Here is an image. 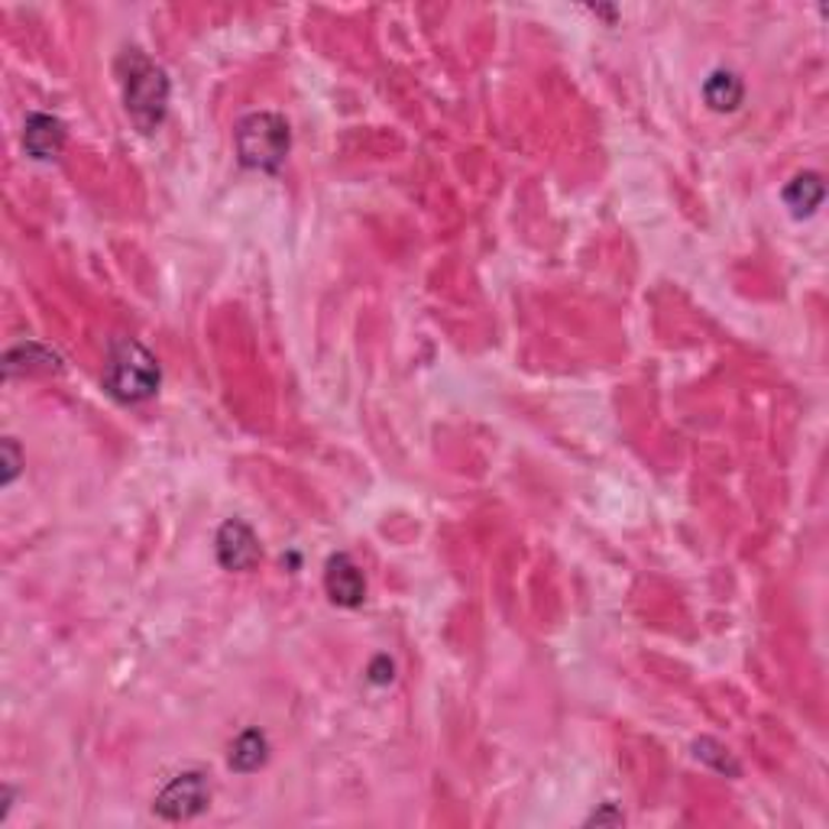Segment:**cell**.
<instances>
[{"instance_id": "1", "label": "cell", "mask_w": 829, "mask_h": 829, "mask_svg": "<svg viewBox=\"0 0 829 829\" xmlns=\"http://www.w3.org/2000/svg\"><path fill=\"white\" fill-rule=\"evenodd\" d=\"M104 390L118 402L137 405L153 398L159 390V363L143 344L123 337L111 344V356L104 366Z\"/></svg>"}, {"instance_id": "2", "label": "cell", "mask_w": 829, "mask_h": 829, "mask_svg": "<svg viewBox=\"0 0 829 829\" xmlns=\"http://www.w3.org/2000/svg\"><path fill=\"white\" fill-rule=\"evenodd\" d=\"M123 101H127V114L143 133H153L169 108V79L165 72L153 65L146 55L130 52V69L123 79Z\"/></svg>"}, {"instance_id": "3", "label": "cell", "mask_w": 829, "mask_h": 829, "mask_svg": "<svg viewBox=\"0 0 829 829\" xmlns=\"http://www.w3.org/2000/svg\"><path fill=\"white\" fill-rule=\"evenodd\" d=\"M289 146H292V133H289V123L279 114L260 111V114L240 120L237 156L246 169L276 172L289 156Z\"/></svg>"}, {"instance_id": "4", "label": "cell", "mask_w": 829, "mask_h": 829, "mask_svg": "<svg viewBox=\"0 0 829 829\" xmlns=\"http://www.w3.org/2000/svg\"><path fill=\"white\" fill-rule=\"evenodd\" d=\"M208 803H211V788H208L204 775L201 771H182L159 790V797L153 800V813L169 820V823H182V820L198 817Z\"/></svg>"}, {"instance_id": "5", "label": "cell", "mask_w": 829, "mask_h": 829, "mask_svg": "<svg viewBox=\"0 0 829 829\" xmlns=\"http://www.w3.org/2000/svg\"><path fill=\"white\" fill-rule=\"evenodd\" d=\"M214 548H218V560L224 570H253L260 560V542H256L253 528L240 518H231L221 525Z\"/></svg>"}, {"instance_id": "6", "label": "cell", "mask_w": 829, "mask_h": 829, "mask_svg": "<svg viewBox=\"0 0 829 829\" xmlns=\"http://www.w3.org/2000/svg\"><path fill=\"white\" fill-rule=\"evenodd\" d=\"M324 590L334 606H344V609H356L366 599V580L347 554H334L324 564Z\"/></svg>"}, {"instance_id": "7", "label": "cell", "mask_w": 829, "mask_h": 829, "mask_svg": "<svg viewBox=\"0 0 829 829\" xmlns=\"http://www.w3.org/2000/svg\"><path fill=\"white\" fill-rule=\"evenodd\" d=\"M65 146V123L52 114H30L23 123V150L37 162H52Z\"/></svg>"}, {"instance_id": "8", "label": "cell", "mask_w": 829, "mask_h": 829, "mask_svg": "<svg viewBox=\"0 0 829 829\" xmlns=\"http://www.w3.org/2000/svg\"><path fill=\"white\" fill-rule=\"evenodd\" d=\"M266 755H270V742H266V736H263L260 729H246V732H240L237 739H234L228 761H231V768H234V771H240V775H250V771H256V768H263V765H266Z\"/></svg>"}, {"instance_id": "9", "label": "cell", "mask_w": 829, "mask_h": 829, "mask_svg": "<svg viewBox=\"0 0 829 829\" xmlns=\"http://www.w3.org/2000/svg\"><path fill=\"white\" fill-rule=\"evenodd\" d=\"M3 370H7V376H17L20 370L23 373H52V370H59V356L46 351L42 344H17L3 356Z\"/></svg>"}, {"instance_id": "10", "label": "cell", "mask_w": 829, "mask_h": 829, "mask_svg": "<svg viewBox=\"0 0 829 829\" xmlns=\"http://www.w3.org/2000/svg\"><path fill=\"white\" fill-rule=\"evenodd\" d=\"M823 195H827V189H823V179H820L817 172H803V175H797L788 189H785V201H788V208L793 211V218H807V214H813V211L820 208Z\"/></svg>"}, {"instance_id": "11", "label": "cell", "mask_w": 829, "mask_h": 829, "mask_svg": "<svg viewBox=\"0 0 829 829\" xmlns=\"http://www.w3.org/2000/svg\"><path fill=\"white\" fill-rule=\"evenodd\" d=\"M704 98L712 111H736L746 98V84L736 72H712L704 84Z\"/></svg>"}, {"instance_id": "12", "label": "cell", "mask_w": 829, "mask_h": 829, "mask_svg": "<svg viewBox=\"0 0 829 829\" xmlns=\"http://www.w3.org/2000/svg\"><path fill=\"white\" fill-rule=\"evenodd\" d=\"M694 751H697V758H704V761H710V765H716L719 771H726V775H739V765L729 758V751L722 749L719 742H710V739H700L697 746H694Z\"/></svg>"}, {"instance_id": "13", "label": "cell", "mask_w": 829, "mask_h": 829, "mask_svg": "<svg viewBox=\"0 0 829 829\" xmlns=\"http://www.w3.org/2000/svg\"><path fill=\"white\" fill-rule=\"evenodd\" d=\"M20 471V454H17V441L7 437L3 441V483H13V476Z\"/></svg>"}, {"instance_id": "14", "label": "cell", "mask_w": 829, "mask_h": 829, "mask_svg": "<svg viewBox=\"0 0 829 829\" xmlns=\"http://www.w3.org/2000/svg\"><path fill=\"white\" fill-rule=\"evenodd\" d=\"M370 680H373V684H390V680H393V661H390V658H376V661L370 665Z\"/></svg>"}]
</instances>
